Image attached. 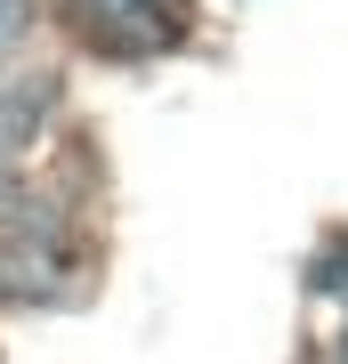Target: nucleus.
I'll use <instances>...</instances> for the list:
<instances>
[{
    "label": "nucleus",
    "mask_w": 348,
    "mask_h": 364,
    "mask_svg": "<svg viewBox=\"0 0 348 364\" xmlns=\"http://www.w3.org/2000/svg\"><path fill=\"white\" fill-rule=\"evenodd\" d=\"M73 9H81V25H90L97 49L146 57V49H170V41H179L186 0H73Z\"/></svg>",
    "instance_id": "nucleus-1"
}]
</instances>
